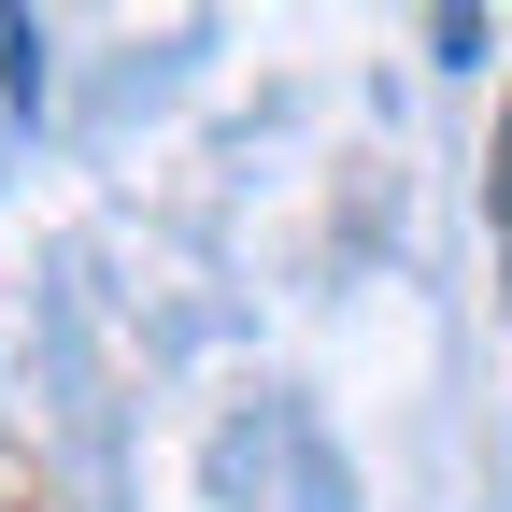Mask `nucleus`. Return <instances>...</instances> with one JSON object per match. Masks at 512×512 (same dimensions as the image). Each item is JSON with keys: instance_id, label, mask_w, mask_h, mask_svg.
<instances>
[{"instance_id": "1", "label": "nucleus", "mask_w": 512, "mask_h": 512, "mask_svg": "<svg viewBox=\"0 0 512 512\" xmlns=\"http://www.w3.org/2000/svg\"><path fill=\"white\" fill-rule=\"evenodd\" d=\"M484 185H498V256H512V114H498V171Z\"/></svg>"}]
</instances>
